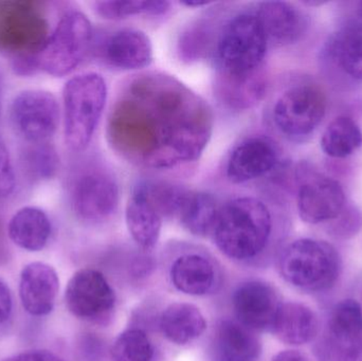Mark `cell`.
<instances>
[{
  "label": "cell",
  "instance_id": "17",
  "mask_svg": "<svg viewBox=\"0 0 362 361\" xmlns=\"http://www.w3.org/2000/svg\"><path fill=\"white\" fill-rule=\"evenodd\" d=\"M268 44L289 46L305 33L308 19L297 6L285 1H264L255 11Z\"/></svg>",
  "mask_w": 362,
  "mask_h": 361
},
{
  "label": "cell",
  "instance_id": "25",
  "mask_svg": "<svg viewBox=\"0 0 362 361\" xmlns=\"http://www.w3.org/2000/svg\"><path fill=\"white\" fill-rule=\"evenodd\" d=\"M163 336L177 345H185L199 338L206 329L204 315L195 305L189 303H173L160 317Z\"/></svg>",
  "mask_w": 362,
  "mask_h": 361
},
{
  "label": "cell",
  "instance_id": "35",
  "mask_svg": "<svg viewBox=\"0 0 362 361\" xmlns=\"http://www.w3.org/2000/svg\"><path fill=\"white\" fill-rule=\"evenodd\" d=\"M272 361H308V360L300 352L288 350V351H283L276 354Z\"/></svg>",
  "mask_w": 362,
  "mask_h": 361
},
{
  "label": "cell",
  "instance_id": "18",
  "mask_svg": "<svg viewBox=\"0 0 362 361\" xmlns=\"http://www.w3.org/2000/svg\"><path fill=\"white\" fill-rule=\"evenodd\" d=\"M125 220L129 235L142 249H152L158 243L163 216L141 184L136 187L127 201Z\"/></svg>",
  "mask_w": 362,
  "mask_h": 361
},
{
  "label": "cell",
  "instance_id": "15",
  "mask_svg": "<svg viewBox=\"0 0 362 361\" xmlns=\"http://www.w3.org/2000/svg\"><path fill=\"white\" fill-rule=\"evenodd\" d=\"M59 290V276L50 265L33 262L25 265L21 271L19 297L23 309L30 315H49L54 309Z\"/></svg>",
  "mask_w": 362,
  "mask_h": 361
},
{
  "label": "cell",
  "instance_id": "9",
  "mask_svg": "<svg viewBox=\"0 0 362 361\" xmlns=\"http://www.w3.org/2000/svg\"><path fill=\"white\" fill-rule=\"evenodd\" d=\"M8 118L21 139L30 144L44 143L54 135L59 126V104L48 91L28 89L13 99Z\"/></svg>",
  "mask_w": 362,
  "mask_h": 361
},
{
  "label": "cell",
  "instance_id": "34",
  "mask_svg": "<svg viewBox=\"0 0 362 361\" xmlns=\"http://www.w3.org/2000/svg\"><path fill=\"white\" fill-rule=\"evenodd\" d=\"M13 312V299L10 288L0 280V326L8 321Z\"/></svg>",
  "mask_w": 362,
  "mask_h": 361
},
{
  "label": "cell",
  "instance_id": "14",
  "mask_svg": "<svg viewBox=\"0 0 362 361\" xmlns=\"http://www.w3.org/2000/svg\"><path fill=\"white\" fill-rule=\"evenodd\" d=\"M278 162L279 152L274 142L264 137L248 138L232 150L226 176L232 184H247L269 174Z\"/></svg>",
  "mask_w": 362,
  "mask_h": 361
},
{
  "label": "cell",
  "instance_id": "6",
  "mask_svg": "<svg viewBox=\"0 0 362 361\" xmlns=\"http://www.w3.org/2000/svg\"><path fill=\"white\" fill-rule=\"evenodd\" d=\"M268 40L255 12H243L219 32L214 46L217 73L244 76L261 70Z\"/></svg>",
  "mask_w": 362,
  "mask_h": 361
},
{
  "label": "cell",
  "instance_id": "24",
  "mask_svg": "<svg viewBox=\"0 0 362 361\" xmlns=\"http://www.w3.org/2000/svg\"><path fill=\"white\" fill-rule=\"evenodd\" d=\"M219 208L215 197L209 193L183 190L175 216L192 235L206 237L212 233Z\"/></svg>",
  "mask_w": 362,
  "mask_h": 361
},
{
  "label": "cell",
  "instance_id": "30",
  "mask_svg": "<svg viewBox=\"0 0 362 361\" xmlns=\"http://www.w3.org/2000/svg\"><path fill=\"white\" fill-rule=\"evenodd\" d=\"M112 355L115 361H153L154 347L141 329H129L115 341Z\"/></svg>",
  "mask_w": 362,
  "mask_h": 361
},
{
  "label": "cell",
  "instance_id": "4",
  "mask_svg": "<svg viewBox=\"0 0 362 361\" xmlns=\"http://www.w3.org/2000/svg\"><path fill=\"white\" fill-rule=\"evenodd\" d=\"M107 101V85L101 74L86 72L64 87V134L66 144L82 152L93 139Z\"/></svg>",
  "mask_w": 362,
  "mask_h": 361
},
{
  "label": "cell",
  "instance_id": "36",
  "mask_svg": "<svg viewBox=\"0 0 362 361\" xmlns=\"http://www.w3.org/2000/svg\"><path fill=\"white\" fill-rule=\"evenodd\" d=\"M0 242H1V226H0Z\"/></svg>",
  "mask_w": 362,
  "mask_h": 361
},
{
  "label": "cell",
  "instance_id": "29",
  "mask_svg": "<svg viewBox=\"0 0 362 361\" xmlns=\"http://www.w3.org/2000/svg\"><path fill=\"white\" fill-rule=\"evenodd\" d=\"M95 10L98 15L108 20H121L138 15H161L170 10L168 1H97Z\"/></svg>",
  "mask_w": 362,
  "mask_h": 361
},
{
  "label": "cell",
  "instance_id": "11",
  "mask_svg": "<svg viewBox=\"0 0 362 361\" xmlns=\"http://www.w3.org/2000/svg\"><path fill=\"white\" fill-rule=\"evenodd\" d=\"M68 311L89 322H103L112 315L116 295L103 273L95 269L76 271L68 282L65 292Z\"/></svg>",
  "mask_w": 362,
  "mask_h": 361
},
{
  "label": "cell",
  "instance_id": "31",
  "mask_svg": "<svg viewBox=\"0 0 362 361\" xmlns=\"http://www.w3.org/2000/svg\"><path fill=\"white\" fill-rule=\"evenodd\" d=\"M23 167L34 180H48L59 171V157L49 142L30 144L23 153Z\"/></svg>",
  "mask_w": 362,
  "mask_h": 361
},
{
  "label": "cell",
  "instance_id": "23",
  "mask_svg": "<svg viewBox=\"0 0 362 361\" xmlns=\"http://www.w3.org/2000/svg\"><path fill=\"white\" fill-rule=\"evenodd\" d=\"M51 222L40 208L19 209L8 225L11 241L21 249L36 252L44 249L51 235Z\"/></svg>",
  "mask_w": 362,
  "mask_h": 361
},
{
  "label": "cell",
  "instance_id": "20",
  "mask_svg": "<svg viewBox=\"0 0 362 361\" xmlns=\"http://www.w3.org/2000/svg\"><path fill=\"white\" fill-rule=\"evenodd\" d=\"M329 334L338 351L351 360L362 356V307L348 299L334 307L329 321Z\"/></svg>",
  "mask_w": 362,
  "mask_h": 361
},
{
  "label": "cell",
  "instance_id": "12",
  "mask_svg": "<svg viewBox=\"0 0 362 361\" xmlns=\"http://www.w3.org/2000/svg\"><path fill=\"white\" fill-rule=\"evenodd\" d=\"M344 206L346 193L337 180L320 174L302 178L297 207L303 222L317 225L335 220L344 211Z\"/></svg>",
  "mask_w": 362,
  "mask_h": 361
},
{
  "label": "cell",
  "instance_id": "3",
  "mask_svg": "<svg viewBox=\"0 0 362 361\" xmlns=\"http://www.w3.org/2000/svg\"><path fill=\"white\" fill-rule=\"evenodd\" d=\"M49 35L42 2L0 0V52L16 68H38L37 57Z\"/></svg>",
  "mask_w": 362,
  "mask_h": 361
},
{
  "label": "cell",
  "instance_id": "2",
  "mask_svg": "<svg viewBox=\"0 0 362 361\" xmlns=\"http://www.w3.org/2000/svg\"><path fill=\"white\" fill-rule=\"evenodd\" d=\"M272 216L267 206L255 197H236L219 208L213 227L215 245L234 261L253 260L267 247Z\"/></svg>",
  "mask_w": 362,
  "mask_h": 361
},
{
  "label": "cell",
  "instance_id": "13",
  "mask_svg": "<svg viewBox=\"0 0 362 361\" xmlns=\"http://www.w3.org/2000/svg\"><path fill=\"white\" fill-rule=\"evenodd\" d=\"M281 304L276 290L262 281L243 283L232 297V305L238 322L253 332L272 331Z\"/></svg>",
  "mask_w": 362,
  "mask_h": 361
},
{
  "label": "cell",
  "instance_id": "32",
  "mask_svg": "<svg viewBox=\"0 0 362 361\" xmlns=\"http://www.w3.org/2000/svg\"><path fill=\"white\" fill-rule=\"evenodd\" d=\"M16 184L14 169L8 148L0 140V199L12 194Z\"/></svg>",
  "mask_w": 362,
  "mask_h": 361
},
{
  "label": "cell",
  "instance_id": "10",
  "mask_svg": "<svg viewBox=\"0 0 362 361\" xmlns=\"http://www.w3.org/2000/svg\"><path fill=\"white\" fill-rule=\"evenodd\" d=\"M72 209L80 220L101 223L118 209L120 190L116 179L103 170H87L74 178L70 190Z\"/></svg>",
  "mask_w": 362,
  "mask_h": 361
},
{
  "label": "cell",
  "instance_id": "28",
  "mask_svg": "<svg viewBox=\"0 0 362 361\" xmlns=\"http://www.w3.org/2000/svg\"><path fill=\"white\" fill-rule=\"evenodd\" d=\"M323 153L332 158H346L362 146V131L350 117L334 119L323 133L320 140Z\"/></svg>",
  "mask_w": 362,
  "mask_h": 361
},
{
  "label": "cell",
  "instance_id": "7",
  "mask_svg": "<svg viewBox=\"0 0 362 361\" xmlns=\"http://www.w3.org/2000/svg\"><path fill=\"white\" fill-rule=\"evenodd\" d=\"M93 44L90 20L80 11L59 18L37 57V67L50 76H68L81 65Z\"/></svg>",
  "mask_w": 362,
  "mask_h": 361
},
{
  "label": "cell",
  "instance_id": "5",
  "mask_svg": "<svg viewBox=\"0 0 362 361\" xmlns=\"http://www.w3.org/2000/svg\"><path fill=\"white\" fill-rule=\"evenodd\" d=\"M279 271L298 290L320 292L333 288L341 273V258L325 241L300 239L287 245L279 258Z\"/></svg>",
  "mask_w": 362,
  "mask_h": 361
},
{
  "label": "cell",
  "instance_id": "1",
  "mask_svg": "<svg viewBox=\"0 0 362 361\" xmlns=\"http://www.w3.org/2000/svg\"><path fill=\"white\" fill-rule=\"evenodd\" d=\"M210 106L169 74L146 72L129 80L108 117L110 148L138 167L172 170L195 162L213 131Z\"/></svg>",
  "mask_w": 362,
  "mask_h": 361
},
{
  "label": "cell",
  "instance_id": "16",
  "mask_svg": "<svg viewBox=\"0 0 362 361\" xmlns=\"http://www.w3.org/2000/svg\"><path fill=\"white\" fill-rule=\"evenodd\" d=\"M102 59L120 70H140L153 61V45L141 30L122 29L107 37L100 49Z\"/></svg>",
  "mask_w": 362,
  "mask_h": 361
},
{
  "label": "cell",
  "instance_id": "33",
  "mask_svg": "<svg viewBox=\"0 0 362 361\" xmlns=\"http://www.w3.org/2000/svg\"><path fill=\"white\" fill-rule=\"evenodd\" d=\"M0 361H64L52 352L45 350H34V351L21 352L16 355L10 356Z\"/></svg>",
  "mask_w": 362,
  "mask_h": 361
},
{
  "label": "cell",
  "instance_id": "27",
  "mask_svg": "<svg viewBox=\"0 0 362 361\" xmlns=\"http://www.w3.org/2000/svg\"><path fill=\"white\" fill-rule=\"evenodd\" d=\"M329 54L349 78L362 82L361 25H348L340 30L329 42Z\"/></svg>",
  "mask_w": 362,
  "mask_h": 361
},
{
  "label": "cell",
  "instance_id": "21",
  "mask_svg": "<svg viewBox=\"0 0 362 361\" xmlns=\"http://www.w3.org/2000/svg\"><path fill=\"white\" fill-rule=\"evenodd\" d=\"M319 319L314 311L297 302L282 303L272 324L276 338L289 345H303L316 338Z\"/></svg>",
  "mask_w": 362,
  "mask_h": 361
},
{
  "label": "cell",
  "instance_id": "19",
  "mask_svg": "<svg viewBox=\"0 0 362 361\" xmlns=\"http://www.w3.org/2000/svg\"><path fill=\"white\" fill-rule=\"evenodd\" d=\"M262 353L259 339L240 322L223 320L213 339L215 361H257Z\"/></svg>",
  "mask_w": 362,
  "mask_h": 361
},
{
  "label": "cell",
  "instance_id": "22",
  "mask_svg": "<svg viewBox=\"0 0 362 361\" xmlns=\"http://www.w3.org/2000/svg\"><path fill=\"white\" fill-rule=\"evenodd\" d=\"M170 278L174 288L183 294L204 296L214 288L216 271L206 256L187 254L174 261L170 269Z\"/></svg>",
  "mask_w": 362,
  "mask_h": 361
},
{
  "label": "cell",
  "instance_id": "8",
  "mask_svg": "<svg viewBox=\"0 0 362 361\" xmlns=\"http://www.w3.org/2000/svg\"><path fill=\"white\" fill-rule=\"evenodd\" d=\"M325 93L315 85H296L285 90L274 103L272 118L279 131L288 137L312 134L327 112Z\"/></svg>",
  "mask_w": 362,
  "mask_h": 361
},
{
  "label": "cell",
  "instance_id": "26",
  "mask_svg": "<svg viewBox=\"0 0 362 361\" xmlns=\"http://www.w3.org/2000/svg\"><path fill=\"white\" fill-rule=\"evenodd\" d=\"M215 93L221 103L236 110H246L259 103L265 93L261 70L244 76L216 74Z\"/></svg>",
  "mask_w": 362,
  "mask_h": 361
}]
</instances>
